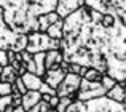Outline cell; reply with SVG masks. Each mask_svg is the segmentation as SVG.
I'll use <instances>...</instances> for the list:
<instances>
[{
	"instance_id": "cell-1",
	"label": "cell",
	"mask_w": 126,
	"mask_h": 112,
	"mask_svg": "<svg viewBox=\"0 0 126 112\" xmlns=\"http://www.w3.org/2000/svg\"><path fill=\"white\" fill-rule=\"evenodd\" d=\"M104 13L83 5L64 18L61 51L65 61L94 67L117 82L126 78V24L102 26Z\"/></svg>"
},
{
	"instance_id": "cell-2",
	"label": "cell",
	"mask_w": 126,
	"mask_h": 112,
	"mask_svg": "<svg viewBox=\"0 0 126 112\" xmlns=\"http://www.w3.org/2000/svg\"><path fill=\"white\" fill-rule=\"evenodd\" d=\"M58 0H0L5 22L16 34L38 31V16L56 11Z\"/></svg>"
},
{
	"instance_id": "cell-3",
	"label": "cell",
	"mask_w": 126,
	"mask_h": 112,
	"mask_svg": "<svg viewBox=\"0 0 126 112\" xmlns=\"http://www.w3.org/2000/svg\"><path fill=\"white\" fill-rule=\"evenodd\" d=\"M67 112H126V104L117 103L105 94L89 101L77 99L67 107Z\"/></svg>"
},
{
	"instance_id": "cell-4",
	"label": "cell",
	"mask_w": 126,
	"mask_h": 112,
	"mask_svg": "<svg viewBox=\"0 0 126 112\" xmlns=\"http://www.w3.org/2000/svg\"><path fill=\"white\" fill-rule=\"evenodd\" d=\"M27 35H29V43L26 50L32 55L40 53V51H48V50H61V40L51 38L46 32L35 31Z\"/></svg>"
},
{
	"instance_id": "cell-5",
	"label": "cell",
	"mask_w": 126,
	"mask_h": 112,
	"mask_svg": "<svg viewBox=\"0 0 126 112\" xmlns=\"http://www.w3.org/2000/svg\"><path fill=\"white\" fill-rule=\"evenodd\" d=\"M105 94H107V90L102 87L101 82H91L81 77L80 90L77 91V99L89 101V99H96V98H102Z\"/></svg>"
},
{
	"instance_id": "cell-6",
	"label": "cell",
	"mask_w": 126,
	"mask_h": 112,
	"mask_svg": "<svg viewBox=\"0 0 126 112\" xmlns=\"http://www.w3.org/2000/svg\"><path fill=\"white\" fill-rule=\"evenodd\" d=\"M19 34H16L15 31L8 27V24L5 22L3 18V10L0 8V48L2 50H13L16 45Z\"/></svg>"
},
{
	"instance_id": "cell-7",
	"label": "cell",
	"mask_w": 126,
	"mask_h": 112,
	"mask_svg": "<svg viewBox=\"0 0 126 112\" xmlns=\"http://www.w3.org/2000/svg\"><path fill=\"white\" fill-rule=\"evenodd\" d=\"M80 85H81V77H80V75L67 72V75H65L64 80L61 82V85L56 88V93H58L59 98L70 96V94L77 93V91L80 90Z\"/></svg>"
},
{
	"instance_id": "cell-8",
	"label": "cell",
	"mask_w": 126,
	"mask_h": 112,
	"mask_svg": "<svg viewBox=\"0 0 126 112\" xmlns=\"http://www.w3.org/2000/svg\"><path fill=\"white\" fill-rule=\"evenodd\" d=\"M83 5H86L85 0H58L56 13L64 19V18H67L69 15L75 13L78 8H81Z\"/></svg>"
},
{
	"instance_id": "cell-9",
	"label": "cell",
	"mask_w": 126,
	"mask_h": 112,
	"mask_svg": "<svg viewBox=\"0 0 126 112\" xmlns=\"http://www.w3.org/2000/svg\"><path fill=\"white\" fill-rule=\"evenodd\" d=\"M67 75V72H64L61 67H56V69H46L45 74H43V82L48 83L51 88H58L61 85V82L64 80V77Z\"/></svg>"
},
{
	"instance_id": "cell-10",
	"label": "cell",
	"mask_w": 126,
	"mask_h": 112,
	"mask_svg": "<svg viewBox=\"0 0 126 112\" xmlns=\"http://www.w3.org/2000/svg\"><path fill=\"white\" fill-rule=\"evenodd\" d=\"M62 59H64V56H62V51L61 50H48L45 55V67L46 69H56L61 66Z\"/></svg>"
},
{
	"instance_id": "cell-11",
	"label": "cell",
	"mask_w": 126,
	"mask_h": 112,
	"mask_svg": "<svg viewBox=\"0 0 126 112\" xmlns=\"http://www.w3.org/2000/svg\"><path fill=\"white\" fill-rule=\"evenodd\" d=\"M42 101V93L38 90H29L27 93L22 94V104L21 106L24 107L26 111H29L32 106H35V104H38Z\"/></svg>"
},
{
	"instance_id": "cell-12",
	"label": "cell",
	"mask_w": 126,
	"mask_h": 112,
	"mask_svg": "<svg viewBox=\"0 0 126 112\" xmlns=\"http://www.w3.org/2000/svg\"><path fill=\"white\" fill-rule=\"evenodd\" d=\"M58 19H61V16L56 11H49V13H45V15H40L38 16V31L46 32V29L51 24H54Z\"/></svg>"
},
{
	"instance_id": "cell-13",
	"label": "cell",
	"mask_w": 126,
	"mask_h": 112,
	"mask_svg": "<svg viewBox=\"0 0 126 112\" xmlns=\"http://www.w3.org/2000/svg\"><path fill=\"white\" fill-rule=\"evenodd\" d=\"M24 85L27 87V90H40L42 83H43V78L37 74H32V72H26L24 75H21Z\"/></svg>"
},
{
	"instance_id": "cell-14",
	"label": "cell",
	"mask_w": 126,
	"mask_h": 112,
	"mask_svg": "<svg viewBox=\"0 0 126 112\" xmlns=\"http://www.w3.org/2000/svg\"><path fill=\"white\" fill-rule=\"evenodd\" d=\"M46 34L51 38H56V40H61L62 35H64V19H58L54 24H51L48 29H46Z\"/></svg>"
},
{
	"instance_id": "cell-15",
	"label": "cell",
	"mask_w": 126,
	"mask_h": 112,
	"mask_svg": "<svg viewBox=\"0 0 126 112\" xmlns=\"http://www.w3.org/2000/svg\"><path fill=\"white\" fill-rule=\"evenodd\" d=\"M107 96L110 98V99L117 101V103H123V99H125V96H126V90H125L123 83H121V82H118V83L115 85L112 90L107 91Z\"/></svg>"
},
{
	"instance_id": "cell-16",
	"label": "cell",
	"mask_w": 126,
	"mask_h": 112,
	"mask_svg": "<svg viewBox=\"0 0 126 112\" xmlns=\"http://www.w3.org/2000/svg\"><path fill=\"white\" fill-rule=\"evenodd\" d=\"M16 78H18V71H16L11 64L3 66L2 67V80L3 82H10V83H15Z\"/></svg>"
},
{
	"instance_id": "cell-17",
	"label": "cell",
	"mask_w": 126,
	"mask_h": 112,
	"mask_svg": "<svg viewBox=\"0 0 126 112\" xmlns=\"http://www.w3.org/2000/svg\"><path fill=\"white\" fill-rule=\"evenodd\" d=\"M45 55L46 51H40V53H34V62H35V67H37V75H40L43 77V74H45L46 67H45Z\"/></svg>"
},
{
	"instance_id": "cell-18",
	"label": "cell",
	"mask_w": 126,
	"mask_h": 112,
	"mask_svg": "<svg viewBox=\"0 0 126 112\" xmlns=\"http://www.w3.org/2000/svg\"><path fill=\"white\" fill-rule=\"evenodd\" d=\"M102 75H104V74H102L101 71H97V69H94V67H88V71L85 72L83 78H86V80H91V82H101Z\"/></svg>"
},
{
	"instance_id": "cell-19",
	"label": "cell",
	"mask_w": 126,
	"mask_h": 112,
	"mask_svg": "<svg viewBox=\"0 0 126 112\" xmlns=\"http://www.w3.org/2000/svg\"><path fill=\"white\" fill-rule=\"evenodd\" d=\"M101 83H102V87H104L105 90L109 91V90H112V88H113L115 85L118 83V82L115 80V78L112 77V75H109V74H104V75H102V78H101Z\"/></svg>"
},
{
	"instance_id": "cell-20",
	"label": "cell",
	"mask_w": 126,
	"mask_h": 112,
	"mask_svg": "<svg viewBox=\"0 0 126 112\" xmlns=\"http://www.w3.org/2000/svg\"><path fill=\"white\" fill-rule=\"evenodd\" d=\"M11 93H13V83L0 80V96H6V94H11Z\"/></svg>"
},
{
	"instance_id": "cell-21",
	"label": "cell",
	"mask_w": 126,
	"mask_h": 112,
	"mask_svg": "<svg viewBox=\"0 0 126 112\" xmlns=\"http://www.w3.org/2000/svg\"><path fill=\"white\" fill-rule=\"evenodd\" d=\"M19 91V93H21V94H24V93H27V87H26V85H24V82H22V78L21 77H18V78H16V80H15V83H13V91Z\"/></svg>"
},
{
	"instance_id": "cell-22",
	"label": "cell",
	"mask_w": 126,
	"mask_h": 112,
	"mask_svg": "<svg viewBox=\"0 0 126 112\" xmlns=\"http://www.w3.org/2000/svg\"><path fill=\"white\" fill-rule=\"evenodd\" d=\"M8 106H13V98H11V94L0 96V112H3Z\"/></svg>"
},
{
	"instance_id": "cell-23",
	"label": "cell",
	"mask_w": 126,
	"mask_h": 112,
	"mask_svg": "<svg viewBox=\"0 0 126 112\" xmlns=\"http://www.w3.org/2000/svg\"><path fill=\"white\" fill-rule=\"evenodd\" d=\"M81 67H83V66L78 64V62H70V64H69V72H70V74L80 75L81 74ZM80 77H81V75H80Z\"/></svg>"
},
{
	"instance_id": "cell-24",
	"label": "cell",
	"mask_w": 126,
	"mask_h": 112,
	"mask_svg": "<svg viewBox=\"0 0 126 112\" xmlns=\"http://www.w3.org/2000/svg\"><path fill=\"white\" fill-rule=\"evenodd\" d=\"M6 64H10L8 62V55H6V50H2L0 48V66H6Z\"/></svg>"
},
{
	"instance_id": "cell-25",
	"label": "cell",
	"mask_w": 126,
	"mask_h": 112,
	"mask_svg": "<svg viewBox=\"0 0 126 112\" xmlns=\"http://www.w3.org/2000/svg\"><path fill=\"white\" fill-rule=\"evenodd\" d=\"M21 56H22V62H24V64H27V62H29V61H32V58H34V55L29 53L27 50L21 51Z\"/></svg>"
},
{
	"instance_id": "cell-26",
	"label": "cell",
	"mask_w": 126,
	"mask_h": 112,
	"mask_svg": "<svg viewBox=\"0 0 126 112\" xmlns=\"http://www.w3.org/2000/svg\"><path fill=\"white\" fill-rule=\"evenodd\" d=\"M48 104L51 107H58V104H59V96L58 94H51L49 96V99H48Z\"/></svg>"
},
{
	"instance_id": "cell-27",
	"label": "cell",
	"mask_w": 126,
	"mask_h": 112,
	"mask_svg": "<svg viewBox=\"0 0 126 112\" xmlns=\"http://www.w3.org/2000/svg\"><path fill=\"white\" fill-rule=\"evenodd\" d=\"M38 107H40V112H48L51 106H49V104L46 103V101H43V99H42L40 103H38Z\"/></svg>"
},
{
	"instance_id": "cell-28",
	"label": "cell",
	"mask_w": 126,
	"mask_h": 112,
	"mask_svg": "<svg viewBox=\"0 0 126 112\" xmlns=\"http://www.w3.org/2000/svg\"><path fill=\"white\" fill-rule=\"evenodd\" d=\"M27 112H40V107H38V104H35V106H32Z\"/></svg>"
},
{
	"instance_id": "cell-29",
	"label": "cell",
	"mask_w": 126,
	"mask_h": 112,
	"mask_svg": "<svg viewBox=\"0 0 126 112\" xmlns=\"http://www.w3.org/2000/svg\"><path fill=\"white\" fill-rule=\"evenodd\" d=\"M15 112H27V111H26L22 106H18V107H15Z\"/></svg>"
},
{
	"instance_id": "cell-30",
	"label": "cell",
	"mask_w": 126,
	"mask_h": 112,
	"mask_svg": "<svg viewBox=\"0 0 126 112\" xmlns=\"http://www.w3.org/2000/svg\"><path fill=\"white\" fill-rule=\"evenodd\" d=\"M3 112H15V106H8Z\"/></svg>"
},
{
	"instance_id": "cell-31",
	"label": "cell",
	"mask_w": 126,
	"mask_h": 112,
	"mask_svg": "<svg viewBox=\"0 0 126 112\" xmlns=\"http://www.w3.org/2000/svg\"><path fill=\"white\" fill-rule=\"evenodd\" d=\"M48 112H59V111L56 109V107H49V111H48Z\"/></svg>"
},
{
	"instance_id": "cell-32",
	"label": "cell",
	"mask_w": 126,
	"mask_h": 112,
	"mask_svg": "<svg viewBox=\"0 0 126 112\" xmlns=\"http://www.w3.org/2000/svg\"><path fill=\"white\" fill-rule=\"evenodd\" d=\"M123 104H126V96H125V99H123Z\"/></svg>"
}]
</instances>
